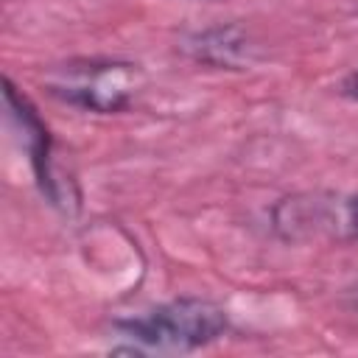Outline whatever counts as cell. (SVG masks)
I'll return each mask as SVG.
<instances>
[{"instance_id": "obj_7", "label": "cell", "mask_w": 358, "mask_h": 358, "mask_svg": "<svg viewBox=\"0 0 358 358\" xmlns=\"http://www.w3.org/2000/svg\"><path fill=\"white\" fill-rule=\"evenodd\" d=\"M347 308H350V310H352V313L358 316V285L347 291Z\"/></svg>"}, {"instance_id": "obj_2", "label": "cell", "mask_w": 358, "mask_h": 358, "mask_svg": "<svg viewBox=\"0 0 358 358\" xmlns=\"http://www.w3.org/2000/svg\"><path fill=\"white\" fill-rule=\"evenodd\" d=\"M48 92L95 115H115L129 109L145 87V73L134 62L120 59H73L48 73Z\"/></svg>"}, {"instance_id": "obj_5", "label": "cell", "mask_w": 358, "mask_h": 358, "mask_svg": "<svg viewBox=\"0 0 358 358\" xmlns=\"http://www.w3.org/2000/svg\"><path fill=\"white\" fill-rule=\"evenodd\" d=\"M327 232H333L338 238H347V241H358V196L330 199Z\"/></svg>"}, {"instance_id": "obj_4", "label": "cell", "mask_w": 358, "mask_h": 358, "mask_svg": "<svg viewBox=\"0 0 358 358\" xmlns=\"http://www.w3.org/2000/svg\"><path fill=\"white\" fill-rule=\"evenodd\" d=\"M185 50L190 53V59L215 70H241L255 56L252 36L238 22H218L190 34L185 42Z\"/></svg>"}, {"instance_id": "obj_1", "label": "cell", "mask_w": 358, "mask_h": 358, "mask_svg": "<svg viewBox=\"0 0 358 358\" xmlns=\"http://www.w3.org/2000/svg\"><path fill=\"white\" fill-rule=\"evenodd\" d=\"M115 327L131 341V347H115V352H193L218 341L229 330V316L210 299L179 296L140 316L120 319Z\"/></svg>"}, {"instance_id": "obj_6", "label": "cell", "mask_w": 358, "mask_h": 358, "mask_svg": "<svg viewBox=\"0 0 358 358\" xmlns=\"http://www.w3.org/2000/svg\"><path fill=\"white\" fill-rule=\"evenodd\" d=\"M341 95L358 103V67L344 76V81H341Z\"/></svg>"}, {"instance_id": "obj_3", "label": "cell", "mask_w": 358, "mask_h": 358, "mask_svg": "<svg viewBox=\"0 0 358 358\" xmlns=\"http://www.w3.org/2000/svg\"><path fill=\"white\" fill-rule=\"evenodd\" d=\"M3 101H6V109H8V117L14 120L17 131H20V140H22V148L28 154V162H31V171L36 176V185L42 190V196L59 207V210H78V190L76 185L67 179H59L56 173V159H53V140H50V131L48 126L42 123V117L36 115L34 103L11 84V78H3Z\"/></svg>"}]
</instances>
